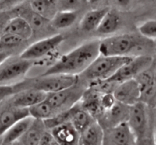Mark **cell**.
<instances>
[{
    "mask_svg": "<svg viewBox=\"0 0 156 145\" xmlns=\"http://www.w3.org/2000/svg\"><path fill=\"white\" fill-rule=\"evenodd\" d=\"M135 145H155L152 135L145 137V138H141V139L136 140Z\"/></svg>",
    "mask_w": 156,
    "mask_h": 145,
    "instance_id": "cell-33",
    "label": "cell"
},
{
    "mask_svg": "<svg viewBox=\"0 0 156 145\" xmlns=\"http://www.w3.org/2000/svg\"><path fill=\"white\" fill-rule=\"evenodd\" d=\"M132 0H115L116 3L118 6L122 8H126L130 4Z\"/></svg>",
    "mask_w": 156,
    "mask_h": 145,
    "instance_id": "cell-34",
    "label": "cell"
},
{
    "mask_svg": "<svg viewBox=\"0 0 156 145\" xmlns=\"http://www.w3.org/2000/svg\"><path fill=\"white\" fill-rule=\"evenodd\" d=\"M78 18V12L58 11L50 20L51 25L57 30L68 28L71 27Z\"/></svg>",
    "mask_w": 156,
    "mask_h": 145,
    "instance_id": "cell-24",
    "label": "cell"
},
{
    "mask_svg": "<svg viewBox=\"0 0 156 145\" xmlns=\"http://www.w3.org/2000/svg\"><path fill=\"white\" fill-rule=\"evenodd\" d=\"M82 0H59L58 11L78 12L82 4Z\"/></svg>",
    "mask_w": 156,
    "mask_h": 145,
    "instance_id": "cell-28",
    "label": "cell"
},
{
    "mask_svg": "<svg viewBox=\"0 0 156 145\" xmlns=\"http://www.w3.org/2000/svg\"><path fill=\"white\" fill-rule=\"evenodd\" d=\"M126 123L136 140L152 135L149 106L143 102L140 101L130 106L129 118Z\"/></svg>",
    "mask_w": 156,
    "mask_h": 145,
    "instance_id": "cell-7",
    "label": "cell"
},
{
    "mask_svg": "<svg viewBox=\"0 0 156 145\" xmlns=\"http://www.w3.org/2000/svg\"><path fill=\"white\" fill-rule=\"evenodd\" d=\"M47 94L34 89H26L15 93L6 101L9 104L19 108L29 109L31 106L44 101Z\"/></svg>",
    "mask_w": 156,
    "mask_h": 145,
    "instance_id": "cell-14",
    "label": "cell"
},
{
    "mask_svg": "<svg viewBox=\"0 0 156 145\" xmlns=\"http://www.w3.org/2000/svg\"><path fill=\"white\" fill-rule=\"evenodd\" d=\"M130 106L116 102L110 109L104 112L97 121L103 129L117 126L121 123H126L129 118Z\"/></svg>",
    "mask_w": 156,
    "mask_h": 145,
    "instance_id": "cell-13",
    "label": "cell"
},
{
    "mask_svg": "<svg viewBox=\"0 0 156 145\" xmlns=\"http://www.w3.org/2000/svg\"><path fill=\"white\" fill-rule=\"evenodd\" d=\"M154 62L153 57L150 55H144L133 57L129 62L125 63L108 81L116 85L135 79L139 74L151 68Z\"/></svg>",
    "mask_w": 156,
    "mask_h": 145,
    "instance_id": "cell-8",
    "label": "cell"
},
{
    "mask_svg": "<svg viewBox=\"0 0 156 145\" xmlns=\"http://www.w3.org/2000/svg\"><path fill=\"white\" fill-rule=\"evenodd\" d=\"M153 42H154V47H155V50L156 51V40L153 41Z\"/></svg>",
    "mask_w": 156,
    "mask_h": 145,
    "instance_id": "cell-41",
    "label": "cell"
},
{
    "mask_svg": "<svg viewBox=\"0 0 156 145\" xmlns=\"http://www.w3.org/2000/svg\"><path fill=\"white\" fill-rule=\"evenodd\" d=\"M113 94L116 101L132 106L140 101L141 90L136 79H130L118 84L114 88Z\"/></svg>",
    "mask_w": 156,
    "mask_h": 145,
    "instance_id": "cell-11",
    "label": "cell"
},
{
    "mask_svg": "<svg viewBox=\"0 0 156 145\" xmlns=\"http://www.w3.org/2000/svg\"><path fill=\"white\" fill-rule=\"evenodd\" d=\"M51 145H59V144H57V143H56V141H54V140H53V142H52V144H51Z\"/></svg>",
    "mask_w": 156,
    "mask_h": 145,
    "instance_id": "cell-40",
    "label": "cell"
},
{
    "mask_svg": "<svg viewBox=\"0 0 156 145\" xmlns=\"http://www.w3.org/2000/svg\"><path fill=\"white\" fill-rule=\"evenodd\" d=\"M102 0H88V2H89L90 4H97V3L100 2Z\"/></svg>",
    "mask_w": 156,
    "mask_h": 145,
    "instance_id": "cell-37",
    "label": "cell"
},
{
    "mask_svg": "<svg viewBox=\"0 0 156 145\" xmlns=\"http://www.w3.org/2000/svg\"><path fill=\"white\" fill-rule=\"evenodd\" d=\"M11 145H23V144H22V143L21 142V141H15V142L12 143V144Z\"/></svg>",
    "mask_w": 156,
    "mask_h": 145,
    "instance_id": "cell-38",
    "label": "cell"
},
{
    "mask_svg": "<svg viewBox=\"0 0 156 145\" xmlns=\"http://www.w3.org/2000/svg\"><path fill=\"white\" fill-rule=\"evenodd\" d=\"M15 94V91L13 86H0V104Z\"/></svg>",
    "mask_w": 156,
    "mask_h": 145,
    "instance_id": "cell-30",
    "label": "cell"
},
{
    "mask_svg": "<svg viewBox=\"0 0 156 145\" xmlns=\"http://www.w3.org/2000/svg\"><path fill=\"white\" fill-rule=\"evenodd\" d=\"M150 40L141 35L122 33L100 40V55L118 57H135L148 54Z\"/></svg>",
    "mask_w": 156,
    "mask_h": 145,
    "instance_id": "cell-2",
    "label": "cell"
},
{
    "mask_svg": "<svg viewBox=\"0 0 156 145\" xmlns=\"http://www.w3.org/2000/svg\"><path fill=\"white\" fill-rule=\"evenodd\" d=\"M69 110V123L79 134L82 133L91 124L96 122L94 118L82 107L79 102H78Z\"/></svg>",
    "mask_w": 156,
    "mask_h": 145,
    "instance_id": "cell-16",
    "label": "cell"
},
{
    "mask_svg": "<svg viewBox=\"0 0 156 145\" xmlns=\"http://www.w3.org/2000/svg\"><path fill=\"white\" fill-rule=\"evenodd\" d=\"M47 130L44 121L34 119L33 123L19 141H21L23 145H38Z\"/></svg>",
    "mask_w": 156,
    "mask_h": 145,
    "instance_id": "cell-21",
    "label": "cell"
},
{
    "mask_svg": "<svg viewBox=\"0 0 156 145\" xmlns=\"http://www.w3.org/2000/svg\"><path fill=\"white\" fill-rule=\"evenodd\" d=\"M120 24H121V18L120 14L115 9L110 8L108 12L102 19L99 27L96 30V32L101 36L113 34L119 30Z\"/></svg>",
    "mask_w": 156,
    "mask_h": 145,
    "instance_id": "cell-20",
    "label": "cell"
},
{
    "mask_svg": "<svg viewBox=\"0 0 156 145\" xmlns=\"http://www.w3.org/2000/svg\"><path fill=\"white\" fill-rule=\"evenodd\" d=\"M82 2H88V0H82Z\"/></svg>",
    "mask_w": 156,
    "mask_h": 145,
    "instance_id": "cell-45",
    "label": "cell"
},
{
    "mask_svg": "<svg viewBox=\"0 0 156 145\" xmlns=\"http://www.w3.org/2000/svg\"><path fill=\"white\" fill-rule=\"evenodd\" d=\"M139 33L143 37L150 40H156V20H149L138 27Z\"/></svg>",
    "mask_w": 156,
    "mask_h": 145,
    "instance_id": "cell-27",
    "label": "cell"
},
{
    "mask_svg": "<svg viewBox=\"0 0 156 145\" xmlns=\"http://www.w3.org/2000/svg\"><path fill=\"white\" fill-rule=\"evenodd\" d=\"M103 145H135L136 141L127 123L103 129Z\"/></svg>",
    "mask_w": 156,
    "mask_h": 145,
    "instance_id": "cell-10",
    "label": "cell"
},
{
    "mask_svg": "<svg viewBox=\"0 0 156 145\" xmlns=\"http://www.w3.org/2000/svg\"><path fill=\"white\" fill-rule=\"evenodd\" d=\"M12 18L10 12H0V36L3 33L8 22Z\"/></svg>",
    "mask_w": 156,
    "mask_h": 145,
    "instance_id": "cell-31",
    "label": "cell"
},
{
    "mask_svg": "<svg viewBox=\"0 0 156 145\" xmlns=\"http://www.w3.org/2000/svg\"><path fill=\"white\" fill-rule=\"evenodd\" d=\"M154 112H155V115L156 116V106L155 107H154Z\"/></svg>",
    "mask_w": 156,
    "mask_h": 145,
    "instance_id": "cell-43",
    "label": "cell"
},
{
    "mask_svg": "<svg viewBox=\"0 0 156 145\" xmlns=\"http://www.w3.org/2000/svg\"><path fill=\"white\" fill-rule=\"evenodd\" d=\"M24 42L19 36L8 33H3L0 36V52H5L12 55L11 50L20 47Z\"/></svg>",
    "mask_w": 156,
    "mask_h": 145,
    "instance_id": "cell-26",
    "label": "cell"
},
{
    "mask_svg": "<svg viewBox=\"0 0 156 145\" xmlns=\"http://www.w3.org/2000/svg\"><path fill=\"white\" fill-rule=\"evenodd\" d=\"M53 141V138L52 136L51 133H50V131L47 130L45 132V133L44 134V135L42 136V138H41L38 145H51Z\"/></svg>",
    "mask_w": 156,
    "mask_h": 145,
    "instance_id": "cell-32",
    "label": "cell"
},
{
    "mask_svg": "<svg viewBox=\"0 0 156 145\" xmlns=\"http://www.w3.org/2000/svg\"><path fill=\"white\" fill-rule=\"evenodd\" d=\"M29 115L34 119L45 120L49 119L56 115V112L53 110V107L50 103L45 100L28 109Z\"/></svg>",
    "mask_w": 156,
    "mask_h": 145,
    "instance_id": "cell-25",
    "label": "cell"
},
{
    "mask_svg": "<svg viewBox=\"0 0 156 145\" xmlns=\"http://www.w3.org/2000/svg\"><path fill=\"white\" fill-rule=\"evenodd\" d=\"M85 90L84 82L79 78V81L73 86L58 92L47 94L46 100L53 107L56 115L68 110L80 101Z\"/></svg>",
    "mask_w": 156,
    "mask_h": 145,
    "instance_id": "cell-6",
    "label": "cell"
},
{
    "mask_svg": "<svg viewBox=\"0 0 156 145\" xmlns=\"http://www.w3.org/2000/svg\"><path fill=\"white\" fill-rule=\"evenodd\" d=\"M30 116L28 109L19 108L4 101L0 104V138L12 126L26 117Z\"/></svg>",
    "mask_w": 156,
    "mask_h": 145,
    "instance_id": "cell-12",
    "label": "cell"
},
{
    "mask_svg": "<svg viewBox=\"0 0 156 145\" xmlns=\"http://www.w3.org/2000/svg\"><path fill=\"white\" fill-rule=\"evenodd\" d=\"M152 137H153V141L154 143H155V145H156V122L153 129H152Z\"/></svg>",
    "mask_w": 156,
    "mask_h": 145,
    "instance_id": "cell-36",
    "label": "cell"
},
{
    "mask_svg": "<svg viewBox=\"0 0 156 145\" xmlns=\"http://www.w3.org/2000/svg\"><path fill=\"white\" fill-rule=\"evenodd\" d=\"M34 62L10 55L0 64V86H14L25 78Z\"/></svg>",
    "mask_w": 156,
    "mask_h": 145,
    "instance_id": "cell-5",
    "label": "cell"
},
{
    "mask_svg": "<svg viewBox=\"0 0 156 145\" xmlns=\"http://www.w3.org/2000/svg\"><path fill=\"white\" fill-rule=\"evenodd\" d=\"M50 132L59 145H79V133L70 123L59 125Z\"/></svg>",
    "mask_w": 156,
    "mask_h": 145,
    "instance_id": "cell-15",
    "label": "cell"
},
{
    "mask_svg": "<svg viewBox=\"0 0 156 145\" xmlns=\"http://www.w3.org/2000/svg\"><path fill=\"white\" fill-rule=\"evenodd\" d=\"M100 40L88 41L59 58L42 75L66 74L79 76L100 55Z\"/></svg>",
    "mask_w": 156,
    "mask_h": 145,
    "instance_id": "cell-1",
    "label": "cell"
},
{
    "mask_svg": "<svg viewBox=\"0 0 156 145\" xmlns=\"http://www.w3.org/2000/svg\"><path fill=\"white\" fill-rule=\"evenodd\" d=\"M154 107H155V106H156V100H155V103H154Z\"/></svg>",
    "mask_w": 156,
    "mask_h": 145,
    "instance_id": "cell-44",
    "label": "cell"
},
{
    "mask_svg": "<svg viewBox=\"0 0 156 145\" xmlns=\"http://www.w3.org/2000/svg\"><path fill=\"white\" fill-rule=\"evenodd\" d=\"M0 145H11V144H3V143H2L1 141H0Z\"/></svg>",
    "mask_w": 156,
    "mask_h": 145,
    "instance_id": "cell-42",
    "label": "cell"
},
{
    "mask_svg": "<svg viewBox=\"0 0 156 145\" xmlns=\"http://www.w3.org/2000/svg\"><path fill=\"white\" fill-rule=\"evenodd\" d=\"M64 40L65 36L61 33L44 38L27 47L19 56L22 59L34 62V61L50 55Z\"/></svg>",
    "mask_w": 156,
    "mask_h": 145,
    "instance_id": "cell-9",
    "label": "cell"
},
{
    "mask_svg": "<svg viewBox=\"0 0 156 145\" xmlns=\"http://www.w3.org/2000/svg\"><path fill=\"white\" fill-rule=\"evenodd\" d=\"M132 58L99 55L79 78L83 82H88V85L94 82L107 81Z\"/></svg>",
    "mask_w": 156,
    "mask_h": 145,
    "instance_id": "cell-4",
    "label": "cell"
},
{
    "mask_svg": "<svg viewBox=\"0 0 156 145\" xmlns=\"http://www.w3.org/2000/svg\"><path fill=\"white\" fill-rule=\"evenodd\" d=\"M33 121L34 119L28 116L18 122L9 130L6 131L5 133L0 138V141L3 144H12L15 141H19L24 134L27 132Z\"/></svg>",
    "mask_w": 156,
    "mask_h": 145,
    "instance_id": "cell-19",
    "label": "cell"
},
{
    "mask_svg": "<svg viewBox=\"0 0 156 145\" xmlns=\"http://www.w3.org/2000/svg\"><path fill=\"white\" fill-rule=\"evenodd\" d=\"M153 73H154V79H155V81L156 83V69L153 71Z\"/></svg>",
    "mask_w": 156,
    "mask_h": 145,
    "instance_id": "cell-39",
    "label": "cell"
},
{
    "mask_svg": "<svg viewBox=\"0 0 156 145\" xmlns=\"http://www.w3.org/2000/svg\"><path fill=\"white\" fill-rule=\"evenodd\" d=\"M33 28L28 21L20 15H17L9 20L3 33L14 34L26 41L33 35Z\"/></svg>",
    "mask_w": 156,
    "mask_h": 145,
    "instance_id": "cell-17",
    "label": "cell"
},
{
    "mask_svg": "<svg viewBox=\"0 0 156 145\" xmlns=\"http://www.w3.org/2000/svg\"><path fill=\"white\" fill-rule=\"evenodd\" d=\"M79 81V76L66 74H50L30 78H24L22 81L14 85L15 93L26 89H34L46 94L58 92L73 86Z\"/></svg>",
    "mask_w": 156,
    "mask_h": 145,
    "instance_id": "cell-3",
    "label": "cell"
},
{
    "mask_svg": "<svg viewBox=\"0 0 156 145\" xmlns=\"http://www.w3.org/2000/svg\"><path fill=\"white\" fill-rule=\"evenodd\" d=\"M11 54L8 53H5V52H0V64L8 57V56H10Z\"/></svg>",
    "mask_w": 156,
    "mask_h": 145,
    "instance_id": "cell-35",
    "label": "cell"
},
{
    "mask_svg": "<svg viewBox=\"0 0 156 145\" xmlns=\"http://www.w3.org/2000/svg\"><path fill=\"white\" fill-rule=\"evenodd\" d=\"M25 0H0V12H9L16 9Z\"/></svg>",
    "mask_w": 156,
    "mask_h": 145,
    "instance_id": "cell-29",
    "label": "cell"
},
{
    "mask_svg": "<svg viewBox=\"0 0 156 145\" xmlns=\"http://www.w3.org/2000/svg\"><path fill=\"white\" fill-rule=\"evenodd\" d=\"M109 9V7H104L88 11L80 21L79 27L81 30L85 33L96 31Z\"/></svg>",
    "mask_w": 156,
    "mask_h": 145,
    "instance_id": "cell-18",
    "label": "cell"
},
{
    "mask_svg": "<svg viewBox=\"0 0 156 145\" xmlns=\"http://www.w3.org/2000/svg\"><path fill=\"white\" fill-rule=\"evenodd\" d=\"M103 129L94 122L79 134V145H103Z\"/></svg>",
    "mask_w": 156,
    "mask_h": 145,
    "instance_id": "cell-22",
    "label": "cell"
},
{
    "mask_svg": "<svg viewBox=\"0 0 156 145\" xmlns=\"http://www.w3.org/2000/svg\"><path fill=\"white\" fill-rule=\"evenodd\" d=\"M58 1L59 0H32L30 8L35 13L50 21L58 12Z\"/></svg>",
    "mask_w": 156,
    "mask_h": 145,
    "instance_id": "cell-23",
    "label": "cell"
}]
</instances>
